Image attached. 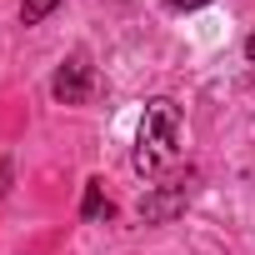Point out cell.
<instances>
[{"mask_svg":"<svg viewBox=\"0 0 255 255\" xmlns=\"http://www.w3.org/2000/svg\"><path fill=\"white\" fill-rule=\"evenodd\" d=\"M180 140H185V120H180V105L155 95L145 100V115H140V130H135V170L140 175H160L170 165H180Z\"/></svg>","mask_w":255,"mask_h":255,"instance_id":"obj_1","label":"cell"},{"mask_svg":"<svg viewBox=\"0 0 255 255\" xmlns=\"http://www.w3.org/2000/svg\"><path fill=\"white\" fill-rule=\"evenodd\" d=\"M50 90H55V100H60V105H80V100L90 95V60L75 50V55H70L60 70H55Z\"/></svg>","mask_w":255,"mask_h":255,"instance_id":"obj_2","label":"cell"},{"mask_svg":"<svg viewBox=\"0 0 255 255\" xmlns=\"http://www.w3.org/2000/svg\"><path fill=\"white\" fill-rule=\"evenodd\" d=\"M80 215H85V220H105V215H110V200H105V180H85V200H80Z\"/></svg>","mask_w":255,"mask_h":255,"instance_id":"obj_3","label":"cell"},{"mask_svg":"<svg viewBox=\"0 0 255 255\" xmlns=\"http://www.w3.org/2000/svg\"><path fill=\"white\" fill-rule=\"evenodd\" d=\"M185 200V190H170V195H155V200H140V220H165L175 215V205Z\"/></svg>","mask_w":255,"mask_h":255,"instance_id":"obj_4","label":"cell"},{"mask_svg":"<svg viewBox=\"0 0 255 255\" xmlns=\"http://www.w3.org/2000/svg\"><path fill=\"white\" fill-rule=\"evenodd\" d=\"M55 5H60V0H25V5H20V20H25V25H40Z\"/></svg>","mask_w":255,"mask_h":255,"instance_id":"obj_5","label":"cell"},{"mask_svg":"<svg viewBox=\"0 0 255 255\" xmlns=\"http://www.w3.org/2000/svg\"><path fill=\"white\" fill-rule=\"evenodd\" d=\"M175 10H200V5H210V0H170Z\"/></svg>","mask_w":255,"mask_h":255,"instance_id":"obj_6","label":"cell"},{"mask_svg":"<svg viewBox=\"0 0 255 255\" xmlns=\"http://www.w3.org/2000/svg\"><path fill=\"white\" fill-rule=\"evenodd\" d=\"M5 190H10V165L0 160V195H5Z\"/></svg>","mask_w":255,"mask_h":255,"instance_id":"obj_7","label":"cell"},{"mask_svg":"<svg viewBox=\"0 0 255 255\" xmlns=\"http://www.w3.org/2000/svg\"><path fill=\"white\" fill-rule=\"evenodd\" d=\"M245 60H250V65H255V30H250V35H245Z\"/></svg>","mask_w":255,"mask_h":255,"instance_id":"obj_8","label":"cell"}]
</instances>
